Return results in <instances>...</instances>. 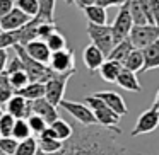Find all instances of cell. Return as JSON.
Wrapping results in <instances>:
<instances>
[{"label": "cell", "instance_id": "cell-1", "mask_svg": "<svg viewBox=\"0 0 159 155\" xmlns=\"http://www.w3.org/2000/svg\"><path fill=\"white\" fill-rule=\"evenodd\" d=\"M115 133L96 126H74V135L55 155H123Z\"/></svg>", "mask_w": 159, "mask_h": 155}, {"label": "cell", "instance_id": "cell-2", "mask_svg": "<svg viewBox=\"0 0 159 155\" xmlns=\"http://www.w3.org/2000/svg\"><path fill=\"white\" fill-rule=\"evenodd\" d=\"M84 104L93 109L94 116H96V121H98V124H99L101 128L113 131L115 135L121 133V128L118 126L121 116H118L115 111H111L110 107L99 99V97H96L94 94H91V96H87L86 99H84Z\"/></svg>", "mask_w": 159, "mask_h": 155}, {"label": "cell", "instance_id": "cell-3", "mask_svg": "<svg viewBox=\"0 0 159 155\" xmlns=\"http://www.w3.org/2000/svg\"><path fill=\"white\" fill-rule=\"evenodd\" d=\"M14 51L19 58L22 60V65H24V72L28 73L29 82H39V84H46L48 80H52L57 75L48 65H43L39 62H34L33 58H29L28 53L24 51L22 46H14Z\"/></svg>", "mask_w": 159, "mask_h": 155}, {"label": "cell", "instance_id": "cell-4", "mask_svg": "<svg viewBox=\"0 0 159 155\" xmlns=\"http://www.w3.org/2000/svg\"><path fill=\"white\" fill-rule=\"evenodd\" d=\"M77 70L67 73H57L52 80L45 84V99L50 104H53L55 107H58L63 101V94H65V87L69 84V80L75 75Z\"/></svg>", "mask_w": 159, "mask_h": 155}, {"label": "cell", "instance_id": "cell-5", "mask_svg": "<svg viewBox=\"0 0 159 155\" xmlns=\"http://www.w3.org/2000/svg\"><path fill=\"white\" fill-rule=\"evenodd\" d=\"M132 28H134V21H132L130 7H128V0H127V4H123L120 7L116 17H115V21H113V24H111V32H113L115 45L125 41V39L130 36Z\"/></svg>", "mask_w": 159, "mask_h": 155}, {"label": "cell", "instance_id": "cell-6", "mask_svg": "<svg viewBox=\"0 0 159 155\" xmlns=\"http://www.w3.org/2000/svg\"><path fill=\"white\" fill-rule=\"evenodd\" d=\"M87 34H89L93 45L98 50L110 55L111 50L115 48V39H113V32H111V26H94V24H87Z\"/></svg>", "mask_w": 159, "mask_h": 155}, {"label": "cell", "instance_id": "cell-7", "mask_svg": "<svg viewBox=\"0 0 159 155\" xmlns=\"http://www.w3.org/2000/svg\"><path fill=\"white\" fill-rule=\"evenodd\" d=\"M130 41L135 50H145L159 39V26L145 24V26H134L130 31Z\"/></svg>", "mask_w": 159, "mask_h": 155}, {"label": "cell", "instance_id": "cell-8", "mask_svg": "<svg viewBox=\"0 0 159 155\" xmlns=\"http://www.w3.org/2000/svg\"><path fill=\"white\" fill-rule=\"evenodd\" d=\"M60 107H63L69 114H72V118L75 121H79L80 126H96L98 124L93 109L89 106H86L84 102H75V101L63 99Z\"/></svg>", "mask_w": 159, "mask_h": 155}, {"label": "cell", "instance_id": "cell-9", "mask_svg": "<svg viewBox=\"0 0 159 155\" xmlns=\"http://www.w3.org/2000/svg\"><path fill=\"white\" fill-rule=\"evenodd\" d=\"M157 126H159V109L152 106L137 118L135 126L132 128V131H130V136H139V135L152 133Z\"/></svg>", "mask_w": 159, "mask_h": 155}, {"label": "cell", "instance_id": "cell-10", "mask_svg": "<svg viewBox=\"0 0 159 155\" xmlns=\"http://www.w3.org/2000/svg\"><path fill=\"white\" fill-rule=\"evenodd\" d=\"M48 67L55 73L74 72V70H75V63H74V50L67 48V50H62V51L52 53V58H50Z\"/></svg>", "mask_w": 159, "mask_h": 155}, {"label": "cell", "instance_id": "cell-11", "mask_svg": "<svg viewBox=\"0 0 159 155\" xmlns=\"http://www.w3.org/2000/svg\"><path fill=\"white\" fill-rule=\"evenodd\" d=\"M5 113H9L11 116H14L16 119H28V118L33 114L31 102L26 101L24 97H21L19 94H14V97L5 104Z\"/></svg>", "mask_w": 159, "mask_h": 155}, {"label": "cell", "instance_id": "cell-12", "mask_svg": "<svg viewBox=\"0 0 159 155\" xmlns=\"http://www.w3.org/2000/svg\"><path fill=\"white\" fill-rule=\"evenodd\" d=\"M31 21V17L29 15H26L24 12H21L17 7H14V11H11L7 15H4V17L0 19V28H2V31H19L21 28H24L28 22Z\"/></svg>", "mask_w": 159, "mask_h": 155}, {"label": "cell", "instance_id": "cell-13", "mask_svg": "<svg viewBox=\"0 0 159 155\" xmlns=\"http://www.w3.org/2000/svg\"><path fill=\"white\" fill-rule=\"evenodd\" d=\"M24 51L28 53L29 58H33L34 62H39L43 65H48L50 58H52V51H50L48 45L43 39H34V41L28 43L26 46H22Z\"/></svg>", "mask_w": 159, "mask_h": 155}, {"label": "cell", "instance_id": "cell-14", "mask_svg": "<svg viewBox=\"0 0 159 155\" xmlns=\"http://www.w3.org/2000/svg\"><path fill=\"white\" fill-rule=\"evenodd\" d=\"M94 96L99 97V99L103 101V102L106 104V106L110 107L111 111H115L118 116H125V114L128 113V107H127V104H125L123 97H121L118 92H115V90H103V92H94Z\"/></svg>", "mask_w": 159, "mask_h": 155}, {"label": "cell", "instance_id": "cell-15", "mask_svg": "<svg viewBox=\"0 0 159 155\" xmlns=\"http://www.w3.org/2000/svg\"><path fill=\"white\" fill-rule=\"evenodd\" d=\"M82 60H84V65L87 67L89 72H96V70H99L101 67H103V63L106 62V55L91 43V45H87L86 48H84Z\"/></svg>", "mask_w": 159, "mask_h": 155}, {"label": "cell", "instance_id": "cell-16", "mask_svg": "<svg viewBox=\"0 0 159 155\" xmlns=\"http://www.w3.org/2000/svg\"><path fill=\"white\" fill-rule=\"evenodd\" d=\"M31 109H33V114L43 118L48 124L55 123V121L60 118L58 116V109H57L53 104H50L45 97H43V99L34 101V102H31Z\"/></svg>", "mask_w": 159, "mask_h": 155}, {"label": "cell", "instance_id": "cell-17", "mask_svg": "<svg viewBox=\"0 0 159 155\" xmlns=\"http://www.w3.org/2000/svg\"><path fill=\"white\" fill-rule=\"evenodd\" d=\"M41 22L43 21L39 17H34V19H31L24 28L19 29L17 31L19 32V46H26L28 43L38 39V29H39V26H41Z\"/></svg>", "mask_w": 159, "mask_h": 155}, {"label": "cell", "instance_id": "cell-18", "mask_svg": "<svg viewBox=\"0 0 159 155\" xmlns=\"http://www.w3.org/2000/svg\"><path fill=\"white\" fill-rule=\"evenodd\" d=\"M121 70H123V65L118 62H113V60H106L103 63V67L99 68V75L104 82H110V84H116L118 77H120Z\"/></svg>", "mask_w": 159, "mask_h": 155}, {"label": "cell", "instance_id": "cell-19", "mask_svg": "<svg viewBox=\"0 0 159 155\" xmlns=\"http://www.w3.org/2000/svg\"><path fill=\"white\" fill-rule=\"evenodd\" d=\"M134 45H132L130 38H127L125 41L118 43V45H115V48L111 50V53L106 56V60H113V62H118L123 65V62L128 58V55H130L132 51H134Z\"/></svg>", "mask_w": 159, "mask_h": 155}, {"label": "cell", "instance_id": "cell-20", "mask_svg": "<svg viewBox=\"0 0 159 155\" xmlns=\"http://www.w3.org/2000/svg\"><path fill=\"white\" fill-rule=\"evenodd\" d=\"M116 84L121 87L123 90H128V92H140L142 87H140V82H139L137 75H135L134 72H130V70H121L120 77H118Z\"/></svg>", "mask_w": 159, "mask_h": 155}, {"label": "cell", "instance_id": "cell-21", "mask_svg": "<svg viewBox=\"0 0 159 155\" xmlns=\"http://www.w3.org/2000/svg\"><path fill=\"white\" fill-rule=\"evenodd\" d=\"M84 15H86L87 22L94 26H106L108 22V12L106 9L99 7V5H91V7L82 9Z\"/></svg>", "mask_w": 159, "mask_h": 155}, {"label": "cell", "instance_id": "cell-22", "mask_svg": "<svg viewBox=\"0 0 159 155\" xmlns=\"http://www.w3.org/2000/svg\"><path fill=\"white\" fill-rule=\"evenodd\" d=\"M16 94H19V96L24 97L26 101H29V102H34V101L43 99V97H45V84L29 82L24 89L19 90V92H16Z\"/></svg>", "mask_w": 159, "mask_h": 155}, {"label": "cell", "instance_id": "cell-23", "mask_svg": "<svg viewBox=\"0 0 159 155\" xmlns=\"http://www.w3.org/2000/svg\"><path fill=\"white\" fill-rule=\"evenodd\" d=\"M142 51H144V72L159 68V39Z\"/></svg>", "mask_w": 159, "mask_h": 155}, {"label": "cell", "instance_id": "cell-24", "mask_svg": "<svg viewBox=\"0 0 159 155\" xmlns=\"http://www.w3.org/2000/svg\"><path fill=\"white\" fill-rule=\"evenodd\" d=\"M50 128L55 131L57 138H58L62 143H65L67 140H70V136L74 135V126H72V124H69L65 119H62V118H58L55 123L50 124Z\"/></svg>", "mask_w": 159, "mask_h": 155}, {"label": "cell", "instance_id": "cell-25", "mask_svg": "<svg viewBox=\"0 0 159 155\" xmlns=\"http://www.w3.org/2000/svg\"><path fill=\"white\" fill-rule=\"evenodd\" d=\"M123 68L130 70V72H134V73L144 70V51H142V50H134V51L128 55V58L123 62Z\"/></svg>", "mask_w": 159, "mask_h": 155}, {"label": "cell", "instance_id": "cell-26", "mask_svg": "<svg viewBox=\"0 0 159 155\" xmlns=\"http://www.w3.org/2000/svg\"><path fill=\"white\" fill-rule=\"evenodd\" d=\"M38 5H39L38 17L41 19L43 22H50V24H53V22H55V5H57V0H38Z\"/></svg>", "mask_w": 159, "mask_h": 155}, {"label": "cell", "instance_id": "cell-27", "mask_svg": "<svg viewBox=\"0 0 159 155\" xmlns=\"http://www.w3.org/2000/svg\"><path fill=\"white\" fill-rule=\"evenodd\" d=\"M63 143L60 140L55 138H48V136H38V148L43 152L45 155H55L62 150Z\"/></svg>", "mask_w": 159, "mask_h": 155}, {"label": "cell", "instance_id": "cell-28", "mask_svg": "<svg viewBox=\"0 0 159 155\" xmlns=\"http://www.w3.org/2000/svg\"><path fill=\"white\" fill-rule=\"evenodd\" d=\"M31 136H33V133H31V128H29V124H28V119H16L12 138H16L17 141H24Z\"/></svg>", "mask_w": 159, "mask_h": 155}, {"label": "cell", "instance_id": "cell-29", "mask_svg": "<svg viewBox=\"0 0 159 155\" xmlns=\"http://www.w3.org/2000/svg\"><path fill=\"white\" fill-rule=\"evenodd\" d=\"M16 7L21 12H24L26 15H29L31 19L38 17V14H39L38 0H16Z\"/></svg>", "mask_w": 159, "mask_h": 155}, {"label": "cell", "instance_id": "cell-30", "mask_svg": "<svg viewBox=\"0 0 159 155\" xmlns=\"http://www.w3.org/2000/svg\"><path fill=\"white\" fill-rule=\"evenodd\" d=\"M46 45H48L50 51L52 53H57V51H62V50H67V39L65 36L62 34V32H53L52 36H50L48 39H46Z\"/></svg>", "mask_w": 159, "mask_h": 155}, {"label": "cell", "instance_id": "cell-31", "mask_svg": "<svg viewBox=\"0 0 159 155\" xmlns=\"http://www.w3.org/2000/svg\"><path fill=\"white\" fill-rule=\"evenodd\" d=\"M38 140L34 136L28 138L24 141H19V147L16 150V155H36L38 153Z\"/></svg>", "mask_w": 159, "mask_h": 155}, {"label": "cell", "instance_id": "cell-32", "mask_svg": "<svg viewBox=\"0 0 159 155\" xmlns=\"http://www.w3.org/2000/svg\"><path fill=\"white\" fill-rule=\"evenodd\" d=\"M19 45V32L17 31H2L0 32V50H9Z\"/></svg>", "mask_w": 159, "mask_h": 155}, {"label": "cell", "instance_id": "cell-33", "mask_svg": "<svg viewBox=\"0 0 159 155\" xmlns=\"http://www.w3.org/2000/svg\"><path fill=\"white\" fill-rule=\"evenodd\" d=\"M9 79H11V87L14 89V92L22 90L29 84V77H28V73H26L24 70H22V72H17V73L9 75Z\"/></svg>", "mask_w": 159, "mask_h": 155}, {"label": "cell", "instance_id": "cell-34", "mask_svg": "<svg viewBox=\"0 0 159 155\" xmlns=\"http://www.w3.org/2000/svg\"><path fill=\"white\" fill-rule=\"evenodd\" d=\"M28 124H29V128H31V133L33 135H38V136L50 126V124L46 123L43 118L36 116V114H31V116L28 118Z\"/></svg>", "mask_w": 159, "mask_h": 155}, {"label": "cell", "instance_id": "cell-35", "mask_svg": "<svg viewBox=\"0 0 159 155\" xmlns=\"http://www.w3.org/2000/svg\"><path fill=\"white\" fill-rule=\"evenodd\" d=\"M16 124V118L11 116L9 113H4V116L0 118V135L2 136H12Z\"/></svg>", "mask_w": 159, "mask_h": 155}, {"label": "cell", "instance_id": "cell-36", "mask_svg": "<svg viewBox=\"0 0 159 155\" xmlns=\"http://www.w3.org/2000/svg\"><path fill=\"white\" fill-rule=\"evenodd\" d=\"M19 147V141L12 136H2L0 138V152L9 155H16V150Z\"/></svg>", "mask_w": 159, "mask_h": 155}, {"label": "cell", "instance_id": "cell-37", "mask_svg": "<svg viewBox=\"0 0 159 155\" xmlns=\"http://www.w3.org/2000/svg\"><path fill=\"white\" fill-rule=\"evenodd\" d=\"M57 31H58L57 22H53V24H50V22H41V26H39V29H38V39L46 41V39H48L53 32H57Z\"/></svg>", "mask_w": 159, "mask_h": 155}, {"label": "cell", "instance_id": "cell-38", "mask_svg": "<svg viewBox=\"0 0 159 155\" xmlns=\"http://www.w3.org/2000/svg\"><path fill=\"white\" fill-rule=\"evenodd\" d=\"M22 70H24L22 60L19 58V56L16 55V53H14V56H12V58H9V63H7V68H5V72H7L9 75H12V73L22 72Z\"/></svg>", "mask_w": 159, "mask_h": 155}, {"label": "cell", "instance_id": "cell-39", "mask_svg": "<svg viewBox=\"0 0 159 155\" xmlns=\"http://www.w3.org/2000/svg\"><path fill=\"white\" fill-rule=\"evenodd\" d=\"M16 7V0H0V19L7 15L11 11H14Z\"/></svg>", "mask_w": 159, "mask_h": 155}, {"label": "cell", "instance_id": "cell-40", "mask_svg": "<svg viewBox=\"0 0 159 155\" xmlns=\"http://www.w3.org/2000/svg\"><path fill=\"white\" fill-rule=\"evenodd\" d=\"M14 89L12 87H0V106L2 104H7L9 101L14 97Z\"/></svg>", "mask_w": 159, "mask_h": 155}, {"label": "cell", "instance_id": "cell-41", "mask_svg": "<svg viewBox=\"0 0 159 155\" xmlns=\"http://www.w3.org/2000/svg\"><path fill=\"white\" fill-rule=\"evenodd\" d=\"M123 4H127V0H96V5H99V7H103V9L115 7V5L121 7Z\"/></svg>", "mask_w": 159, "mask_h": 155}, {"label": "cell", "instance_id": "cell-42", "mask_svg": "<svg viewBox=\"0 0 159 155\" xmlns=\"http://www.w3.org/2000/svg\"><path fill=\"white\" fill-rule=\"evenodd\" d=\"M7 63H9V51L7 50H0V73L5 72Z\"/></svg>", "mask_w": 159, "mask_h": 155}, {"label": "cell", "instance_id": "cell-43", "mask_svg": "<svg viewBox=\"0 0 159 155\" xmlns=\"http://www.w3.org/2000/svg\"><path fill=\"white\" fill-rule=\"evenodd\" d=\"M0 87H11V79H9L7 72L0 73Z\"/></svg>", "mask_w": 159, "mask_h": 155}, {"label": "cell", "instance_id": "cell-44", "mask_svg": "<svg viewBox=\"0 0 159 155\" xmlns=\"http://www.w3.org/2000/svg\"><path fill=\"white\" fill-rule=\"evenodd\" d=\"M75 5L80 9L91 7V5H96V0H75Z\"/></svg>", "mask_w": 159, "mask_h": 155}, {"label": "cell", "instance_id": "cell-45", "mask_svg": "<svg viewBox=\"0 0 159 155\" xmlns=\"http://www.w3.org/2000/svg\"><path fill=\"white\" fill-rule=\"evenodd\" d=\"M152 106L159 109V90H157V94H156V99H154V104H152Z\"/></svg>", "mask_w": 159, "mask_h": 155}, {"label": "cell", "instance_id": "cell-46", "mask_svg": "<svg viewBox=\"0 0 159 155\" xmlns=\"http://www.w3.org/2000/svg\"><path fill=\"white\" fill-rule=\"evenodd\" d=\"M4 116V107H0V118Z\"/></svg>", "mask_w": 159, "mask_h": 155}, {"label": "cell", "instance_id": "cell-47", "mask_svg": "<svg viewBox=\"0 0 159 155\" xmlns=\"http://www.w3.org/2000/svg\"><path fill=\"white\" fill-rule=\"evenodd\" d=\"M65 4H69V5H70V4H74V0H65Z\"/></svg>", "mask_w": 159, "mask_h": 155}, {"label": "cell", "instance_id": "cell-48", "mask_svg": "<svg viewBox=\"0 0 159 155\" xmlns=\"http://www.w3.org/2000/svg\"><path fill=\"white\" fill-rule=\"evenodd\" d=\"M0 155H9V153H4V152H0Z\"/></svg>", "mask_w": 159, "mask_h": 155}, {"label": "cell", "instance_id": "cell-49", "mask_svg": "<svg viewBox=\"0 0 159 155\" xmlns=\"http://www.w3.org/2000/svg\"><path fill=\"white\" fill-rule=\"evenodd\" d=\"M137 155H144V153H137Z\"/></svg>", "mask_w": 159, "mask_h": 155}, {"label": "cell", "instance_id": "cell-50", "mask_svg": "<svg viewBox=\"0 0 159 155\" xmlns=\"http://www.w3.org/2000/svg\"><path fill=\"white\" fill-rule=\"evenodd\" d=\"M0 32H2V28H0Z\"/></svg>", "mask_w": 159, "mask_h": 155}, {"label": "cell", "instance_id": "cell-51", "mask_svg": "<svg viewBox=\"0 0 159 155\" xmlns=\"http://www.w3.org/2000/svg\"><path fill=\"white\" fill-rule=\"evenodd\" d=\"M74 4H75V0H74Z\"/></svg>", "mask_w": 159, "mask_h": 155}, {"label": "cell", "instance_id": "cell-52", "mask_svg": "<svg viewBox=\"0 0 159 155\" xmlns=\"http://www.w3.org/2000/svg\"><path fill=\"white\" fill-rule=\"evenodd\" d=\"M0 138H2V135H0Z\"/></svg>", "mask_w": 159, "mask_h": 155}]
</instances>
